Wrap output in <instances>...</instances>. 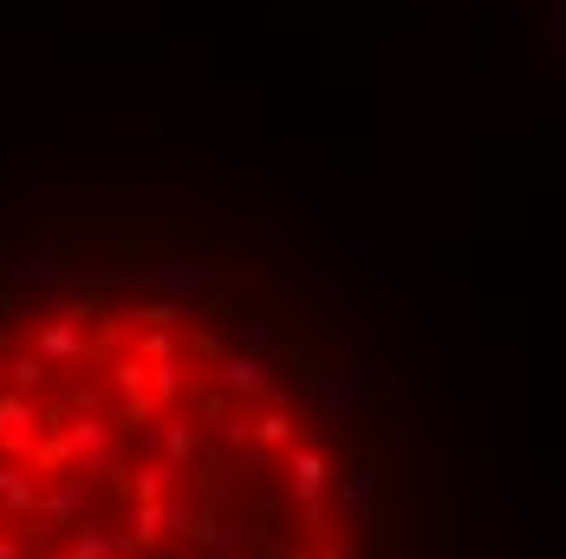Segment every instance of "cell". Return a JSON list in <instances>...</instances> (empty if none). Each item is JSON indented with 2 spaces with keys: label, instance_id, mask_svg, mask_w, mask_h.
<instances>
[{
  "label": "cell",
  "instance_id": "6da1fadb",
  "mask_svg": "<svg viewBox=\"0 0 566 559\" xmlns=\"http://www.w3.org/2000/svg\"><path fill=\"white\" fill-rule=\"evenodd\" d=\"M319 430H339L352 410H365L371 403V358L365 351H345L339 365H326V378H319Z\"/></svg>",
  "mask_w": 566,
  "mask_h": 559
},
{
  "label": "cell",
  "instance_id": "7a4b0ae2",
  "mask_svg": "<svg viewBox=\"0 0 566 559\" xmlns=\"http://www.w3.org/2000/svg\"><path fill=\"white\" fill-rule=\"evenodd\" d=\"M326 482H333V462L319 443H293L286 449V495L306 520H319V502H326Z\"/></svg>",
  "mask_w": 566,
  "mask_h": 559
},
{
  "label": "cell",
  "instance_id": "3957f363",
  "mask_svg": "<svg viewBox=\"0 0 566 559\" xmlns=\"http://www.w3.org/2000/svg\"><path fill=\"white\" fill-rule=\"evenodd\" d=\"M40 436H46V410L33 403V391H0V455L33 462Z\"/></svg>",
  "mask_w": 566,
  "mask_h": 559
},
{
  "label": "cell",
  "instance_id": "277c9868",
  "mask_svg": "<svg viewBox=\"0 0 566 559\" xmlns=\"http://www.w3.org/2000/svg\"><path fill=\"white\" fill-rule=\"evenodd\" d=\"M33 475H40L33 462H20V455H0V514H7V520H40L46 488H40Z\"/></svg>",
  "mask_w": 566,
  "mask_h": 559
},
{
  "label": "cell",
  "instance_id": "5b68a950",
  "mask_svg": "<svg viewBox=\"0 0 566 559\" xmlns=\"http://www.w3.org/2000/svg\"><path fill=\"white\" fill-rule=\"evenodd\" d=\"M216 384H222V397H281L268 365H261V351H241V345H228L216 358Z\"/></svg>",
  "mask_w": 566,
  "mask_h": 559
},
{
  "label": "cell",
  "instance_id": "8992f818",
  "mask_svg": "<svg viewBox=\"0 0 566 559\" xmlns=\"http://www.w3.org/2000/svg\"><path fill=\"white\" fill-rule=\"evenodd\" d=\"M92 488H98V482H85L78 468L59 475L53 488H46V502H40V520H46V527H65V534H78V527H85V507H92Z\"/></svg>",
  "mask_w": 566,
  "mask_h": 559
},
{
  "label": "cell",
  "instance_id": "52a82bcc",
  "mask_svg": "<svg viewBox=\"0 0 566 559\" xmlns=\"http://www.w3.org/2000/svg\"><path fill=\"white\" fill-rule=\"evenodd\" d=\"M339 514L345 527H371V514H378V462L371 455H352V468L339 482Z\"/></svg>",
  "mask_w": 566,
  "mask_h": 559
},
{
  "label": "cell",
  "instance_id": "ba28073f",
  "mask_svg": "<svg viewBox=\"0 0 566 559\" xmlns=\"http://www.w3.org/2000/svg\"><path fill=\"white\" fill-rule=\"evenodd\" d=\"M261 234H268V247L313 241V234H319V215H313V209H306L293 189H274V196H268V228H261Z\"/></svg>",
  "mask_w": 566,
  "mask_h": 559
},
{
  "label": "cell",
  "instance_id": "9c48e42d",
  "mask_svg": "<svg viewBox=\"0 0 566 559\" xmlns=\"http://www.w3.org/2000/svg\"><path fill=\"white\" fill-rule=\"evenodd\" d=\"M27 345H33L40 358H53V365H85V358H92V345H85V326H78L72 313H59V319H40Z\"/></svg>",
  "mask_w": 566,
  "mask_h": 559
},
{
  "label": "cell",
  "instance_id": "30bf717a",
  "mask_svg": "<svg viewBox=\"0 0 566 559\" xmlns=\"http://www.w3.org/2000/svg\"><path fill=\"white\" fill-rule=\"evenodd\" d=\"M7 274H13V286H27V293H65V286H78V267L59 261V254H20Z\"/></svg>",
  "mask_w": 566,
  "mask_h": 559
},
{
  "label": "cell",
  "instance_id": "8fae6325",
  "mask_svg": "<svg viewBox=\"0 0 566 559\" xmlns=\"http://www.w3.org/2000/svg\"><path fill=\"white\" fill-rule=\"evenodd\" d=\"M150 286H157V293H176V299H196V293H216L222 280H216V267H202V261H189V254H170V261L150 274Z\"/></svg>",
  "mask_w": 566,
  "mask_h": 559
},
{
  "label": "cell",
  "instance_id": "7c38bea8",
  "mask_svg": "<svg viewBox=\"0 0 566 559\" xmlns=\"http://www.w3.org/2000/svg\"><path fill=\"white\" fill-rule=\"evenodd\" d=\"M534 78H566V0L534 33Z\"/></svg>",
  "mask_w": 566,
  "mask_h": 559
},
{
  "label": "cell",
  "instance_id": "4fadbf2b",
  "mask_svg": "<svg viewBox=\"0 0 566 559\" xmlns=\"http://www.w3.org/2000/svg\"><path fill=\"white\" fill-rule=\"evenodd\" d=\"M417 333V299L410 293H371V326L365 338H403Z\"/></svg>",
  "mask_w": 566,
  "mask_h": 559
},
{
  "label": "cell",
  "instance_id": "5bb4252c",
  "mask_svg": "<svg viewBox=\"0 0 566 559\" xmlns=\"http://www.w3.org/2000/svg\"><path fill=\"white\" fill-rule=\"evenodd\" d=\"M144 443L189 475V462L202 455V430H196V423H150V430H144Z\"/></svg>",
  "mask_w": 566,
  "mask_h": 559
},
{
  "label": "cell",
  "instance_id": "9a60e30c",
  "mask_svg": "<svg viewBox=\"0 0 566 559\" xmlns=\"http://www.w3.org/2000/svg\"><path fill=\"white\" fill-rule=\"evenodd\" d=\"M124 488H130V502H170L176 488H182V468L164 462V455H150V462H137V468H130V482H124Z\"/></svg>",
  "mask_w": 566,
  "mask_h": 559
},
{
  "label": "cell",
  "instance_id": "2e32d148",
  "mask_svg": "<svg viewBox=\"0 0 566 559\" xmlns=\"http://www.w3.org/2000/svg\"><path fill=\"white\" fill-rule=\"evenodd\" d=\"M202 423H209V436L234 455H254V416L248 410H228V403H202Z\"/></svg>",
  "mask_w": 566,
  "mask_h": 559
},
{
  "label": "cell",
  "instance_id": "e0dca14e",
  "mask_svg": "<svg viewBox=\"0 0 566 559\" xmlns=\"http://www.w3.org/2000/svg\"><path fill=\"white\" fill-rule=\"evenodd\" d=\"M65 559H144L130 547V534H105V527H78L65 540Z\"/></svg>",
  "mask_w": 566,
  "mask_h": 559
},
{
  "label": "cell",
  "instance_id": "ac0fdd59",
  "mask_svg": "<svg viewBox=\"0 0 566 559\" xmlns=\"http://www.w3.org/2000/svg\"><path fill=\"white\" fill-rule=\"evenodd\" d=\"M164 540H170V502H137V514H130V547L150 559Z\"/></svg>",
  "mask_w": 566,
  "mask_h": 559
},
{
  "label": "cell",
  "instance_id": "d6986e66",
  "mask_svg": "<svg viewBox=\"0 0 566 559\" xmlns=\"http://www.w3.org/2000/svg\"><path fill=\"white\" fill-rule=\"evenodd\" d=\"M293 430H300V423H293V410H286V403H268V410L254 416V449H268V455H286V449L300 443Z\"/></svg>",
  "mask_w": 566,
  "mask_h": 559
},
{
  "label": "cell",
  "instance_id": "ffe728a7",
  "mask_svg": "<svg viewBox=\"0 0 566 559\" xmlns=\"http://www.w3.org/2000/svg\"><path fill=\"white\" fill-rule=\"evenodd\" d=\"M59 365L53 358H40V351H33V345H20V351H7V378H13V391H46V378H53Z\"/></svg>",
  "mask_w": 566,
  "mask_h": 559
},
{
  "label": "cell",
  "instance_id": "44dd1931",
  "mask_svg": "<svg viewBox=\"0 0 566 559\" xmlns=\"http://www.w3.org/2000/svg\"><path fill=\"white\" fill-rule=\"evenodd\" d=\"M0 176H13V182H27V176H59L53 144H33V150H13V157H0Z\"/></svg>",
  "mask_w": 566,
  "mask_h": 559
},
{
  "label": "cell",
  "instance_id": "7402d4cb",
  "mask_svg": "<svg viewBox=\"0 0 566 559\" xmlns=\"http://www.w3.org/2000/svg\"><path fill=\"white\" fill-rule=\"evenodd\" d=\"M130 468H137V462H130L124 436H117L112 449H92V455L78 462V475H85V482H112V475H130Z\"/></svg>",
  "mask_w": 566,
  "mask_h": 559
},
{
  "label": "cell",
  "instance_id": "603a6c76",
  "mask_svg": "<svg viewBox=\"0 0 566 559\" xmlns=\"http://www.w3.org/2000/svg\"><path fill=\"white\" fill-rule=\"evenodd\" d=\"M150 397H157V410H170L189 397V371H182V358H164V365H150Z\"/></svg>",
  "mask_w": 566,
  "mask_h": 559
},
{
  "label": "cell",
  "instance_id": "cb8c5ba5",
  "mask_svg": "<svg viewBox=\"0 0 566 559\" xmlns=\"http://www.w3.org/2000/svg\"><path fill=\"white\" fill-rule=\"evenodd\" d=\"M33 468H40V475H72V468H78V455H72V443H65V430H46V436H40Z\"/></svg>",
  "mask_w": 566,
  "mask_h": 559
},
{
  "label": "cell",
  "instance_id": "d4e9b609",
  "mask_svg": "<svg viewBox=\"0 0 566 559\" xmlns=\"http://www.w3.org/2000/svg\"><path fill=\"white\" fill-rule=\"evenodd\" d=\"M112 391L117 397H150V358H144V351H130V358L112 365Z\"/></svg>",
  "mask_w": 566,
  "mask_h": 559
},
{
  "label": "cell",
  "instance_id": "484cf974",
  "mask_svg": "<svg viewBox=\"0 0 566 559\" xmlns=\"http://www.w3.org/2000/svg\"><path fill=\"white\" fill-rule=\"evenodd\" d=\"M222 169H228V164H216L209 150H170L164 176H170V182H189V176H196V182H209V176H222Z\"/></svg>",
  "mask_w": 566,
  "mask_h": 559
},
{
  "label": "cell",
  "instance_id": "4316f807",
  "mask_svg": "<svg viewBox=\"0 0 566 559\" xmlns=\"http://www.w3.org/2000/svg\"><path fill=\"white\" fill-rule=\"evenodd\" d=\"M130 351H144L150 365H164V358H182V345H176V326H137V333H130Z\"/></svg>",
  "mask_w": 566,
  "mask_h": 559
},
{
  "label": "cell",
  "instance_id": "83f0119b",
  "mask_svg": "<svg viewBox=\"0 0 566 559\" xmlns=\"http://www.w3.org/2000/svg\"><path fill=\"white\" fill-rule=\"evenodd\" d=\"M228 345H241V351H274V345H281V326H274V319H234V326H228Z\"/></svg>",
  "mask_w": 566,
  "mask_h": 559
},
{
  "label": "cell",
  "instance_id": "f1b7e54d",
  "mask_svg": "<svg viewBox=\"0 0 566 559\" xmlns=\"http://www.w3.org/2000/svg\"><path fill=\"white\" fill-rule=\"evenodd\" d=\"M130 319H137V326H182V319H189V299H176V293H157V299H144Z\"/></svg>",
  "mask_w": 566,
  "mask_h": 559
},
{
  "label": "cell",
  "instance_id": "f546056e",
  "mask_svg": "<svg viewBox=\"0 0 566 559\" xmlns=\"http://www.w3.org/2000/svg\"><path fill=\"white\" fill-rule=\"evenodd\" d=\"M164 130V117L157 112H117V117H105V137H157Z\"/></svg>",
  "mask_w": 566,
  "mask_h": 559
},
{
  "label": "cell",
  "instance_id": "4dcf8cb0",
  "mask_svg": "<svg viewBox=\"0 0 566 559\" xmlns=\"http://www.w3.org/2000/svg\"><path fill=\"white\" fill-rule=\"evenodd\" d=\"M365 261H371V247H365V241H345V247H339V274H365Z\"/></svg>",
  "mask_w": 566,
  "mask_h": 559
},
{
  "label": "cell",
  "instance_id": "1f68e13d",
  "mask_svg": "<svg viewBox=\"0 0 566 559\" xmlns=\"http://www.w3.org/2000/svg\"><path fill=\"white\" fill-rule=\"evenodd\" d=\"M423 7H430V13H469L475 0H423Z\"/></svg>",
  "mask_w": 566,
  "mask_h": 559
},
{
  "label": "cell",
  "instance_id": "d6a6232c",
  "mask_svg": "<svg viewBox=\"0 0 566 559\" xmlns=\"http://www.w3.org/2000/svg\"><path fill=\"white\" fill-rule=\"evenodd\" d=\"M0 559H27V547L20 540H0Z\"/></svg>",
  "mask_w": 566,
  "mask_h": 559
},
{
  "label": "cell",
  "instance_id": "836d02e7",
  "mask_svg": "<svg viewBox=\"0 0 566 559\" xmlns=\"http://www.w3.org/2000/svg\"><path fill=\"white\" fill-rule=\"evenodd\" d=\"M150 559H182V553H150Z\"/></svg>",
  "mask_w": 566,
  "mask_h": 559
},
{
  "label": "cell",
  "instance_id": "e575fe53",
  "mask_svg": "<svg viewBox=\"0 0 566 559\" xmlns=\"http://www.w3.org/2000/svg\"><path fill=\"white\" fill-rule=\"evenodd\" d=\"M0 378H7V358H0Z\"/></svg>",
  "mask_w": 566,
  "mask_h": 559
}]
</instances>
